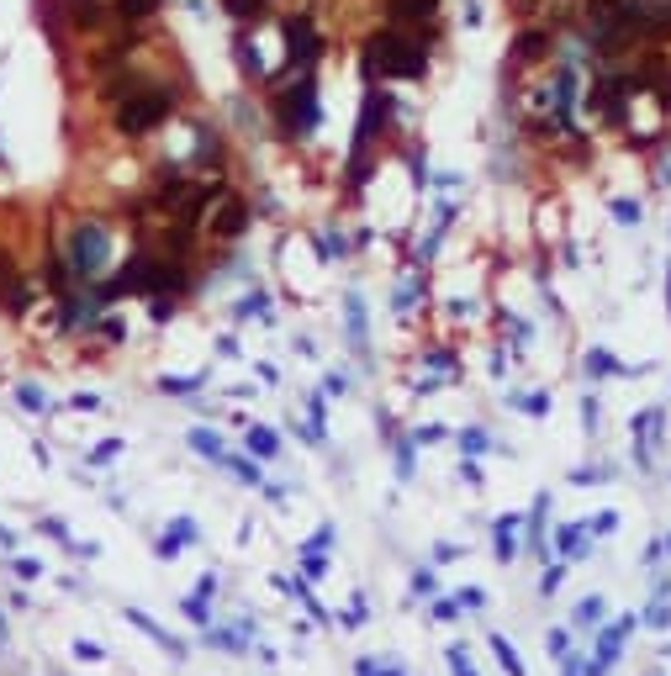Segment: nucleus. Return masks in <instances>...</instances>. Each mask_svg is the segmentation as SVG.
I'll use <instances>...</instances> for the list:
<instances>
[{
    "label": "nucleus",
    "instance_id": "1",
    "mask_svg": "<svg viewBox=\"0 0 671 676\" xmlns=\"http://www.w3.org/2000/svg\"><path fill=\"white\" fill-rule=\"evenodd\" d=\"M370 53V69H381V74H391V80H418V74L428 69V53L413 43L407 32H397V27H386V32H376L365 43Z\"/></svg>",
    "mask_w": 671,
    "mask_h": 676
},
{
    "label": "nucleus",
    "instance_id": "2",
    "mask_svg": "<svg viewBox=\"0 0 671 676\" xmlns=\"http://www.w3.org/2000/svg\"><path fill=\"white\" fill-rule=\"evenodd\" d=\"M64 265H69V275H80V280H96L111 265V233H106V222H96V217L74 222Z\"/></svg>",
    "mask_w": 671,
    "mask_h": 676
},
{
    "label": "nucleus",
    "instance_id": "3",
    "mask_svg": "<svg viewBox=\"0 0 671 676\" xmlns=\"http://www.w3.org/2000/svg\"><path fill=\"white\" fill-rule=\"evenodd\" d=\"M170 111H175V96H170V90H159V85L127 90V101H117V133L143 138L148 127H159L164 117H170Z\"/></svg>",
    "mask_w": 671,
    "mask_h": 676
},
{
    "label": "nucleus",
    "instance_id": "4",
    "mask_svg": "<svg viewBox=\"0 0 671 676\" xmlns=\"http://www.w3.org/2000/svg\"><path fill=\"white\" fill-rule=\"evenodd\" d=\"M619 16L629 32H645V37L671 32V0H619Z\"/></svg>",
    "mask_w": 671,
    "mask_h": 676
},
{
    "label": "nucleus",
    "instance_id": "5",
    "mask_svg": "<svg viewBox=\"0 0 671 676\" xmlns=\"http://www.w3.org/2000/svg\"><path fill=\"white\" fill-rule=\"evenodd\" d=\"M281 122H286V133H296V138H307L312 127H318V90H312V80H302L281 101Z\"/></svg>",
    "mask_w": 671,
    "mask_h": 676
},
{
    "label": "nucleus",
    "instance_id": "6",
    "mask_svg": "<svg viewBox=\"0 0 671 676\" xmlns=\"http://www.w3.org/2000/svg\"><path fill=\"white\" fill-rule=\"evenodd\" d=\"M286 43H291V69H307L318 59V32H312V16H291L286 22Z\"/></svg>",
    "mask_w": 671,
    "mask_h": 676
},
{
    "label": "nucleus",
    "instance_id": "7",
    "mask_svg": "<svg viewBox=\"0 0 671 676\" xmlns=\"http://www.w3.org/2000/svg\"><path fill=\"white\" fill-rule=\"evenodd\" d=\"M640 629V613H624V618H613V624H603V634H598V655L592 661H603V666H613L619 661V650H624V640Z\"/></svg>",
    "mask_w": 671,
    "mask_h": 676
},
{
    "label": "nucleus",
    "instance_id": "8",
    "mask_svg": "<svg viewBox=\"0 0 671 676\" xmlns=\"http://www.w3.org/2000/svg\"><path fill=\"white\" fill-rule=\"evenodd\" d=\"M127 624H133V629H143V634H148V640H154L159 650H170V661H185V645H180V640H175V634L164 629V624H154V618H148L143 608H127Z\"/></svg>",
    "mask_w": 671,
    "mask_h": 676
},
{
    "label": "nucleus",
    "instance_id": "9",
    "mask_svg": "<svg viewBox=\"0 0 671 676\" xmlns=\"http://www.w3.org/2000/svg\"><path fill=\"white\" fill-rule=\"evenodd\" d=\"M518 529H524V513H508V518L492 523V550H497L502 566H508V560H518Z\"/></svg>",
    "mask_w": 671,
    "mask_h": 676
},
{
    "label": "nucleus",
    "instance_id": "10",
    "mask_svg": "<svg viewBox=\"0 0 671 676\" xmlns=\"http://www.w3.org/2000/svg\"><path fill=\"white\" fill-rule=\"evenodd\" d=\"M196 539H201L196 518H175L170 529H164V539H159V560H180V550H185V544H196Z\"/></svg>",
    "mask_w": 671,
    "mask_h": 676
},
{
    "label": "nucleus",
    "instance_id": "11",
    "mask_svg": "<svg viewBox=\"0 0 671 676\" xmlns=\"http://www.w3.org/2000/svg\"><path fill=\"white\" fill-rule=\"evenodd\" d=\"M629 428H635V465H650V444L661 434V407H645Z\"/></svg>",
    "mask_w": 671,
    "mask_h": 676
},
{
    "label": "nucleus",
    "instance_id": "12",
    "mask_svg": "<svg viewBox=\"0 0 671 676\" xmlns=\"http://www.w3.org/2000/svg\"><path fill=\"white\" fill-rule=\"evenodd\" d=\"M545 513H550V492H539V497H534V507L524 513V523H529V550H534L539 560H550V539H545Z\"/></svg>",
    "mask_w": 671,
    "mask_h": 676
},
{
    "label": "nucleus",
    "instance_id": "13",
    "mask_svg": "<svg viewBox=\"0 0 671 676\" xmlns=\"http://www.w3.org/2000/svg\"><path fill=\"white\" fill-rule=\"evenodd\" d=\"M386 11L397 16V22H434L439 0H386Z\"/></svg>",
    "mask_w": 671,
    "mask_h": 676
},
{
    "label": "nucleus",
    "instance_id": "14",
    "mask_svg": "<svg viewBox=\"0 0 671 676\" xmlns=\"http://www.w3.org/2000/svg\"><path fill=\"white\" fill-rule=\"evenodd\" d=\"M587 539H592L587 523H566V529L555 534V544H561V555H566V560H587Z\"/></svg>",
    "mask_w": 671,
    "mask_h": 676
},
{
    "label": "nucleus",
    "instance_id": "15",
    "mask_svg": "<svg viewBox=\"0 0 671 676\" xmlns=\"http://www.w3.org/2000/svg\"><path fill=\"white\" fill-rule=\"evenodd\" d=\"M244 444H249L254 460H275V455H281V439H275V428H265V423H254L244 434Z\"/></svg>",
    "mask_w": 671,
    "mask_h": 676
},
{
    "label": "nucleus",
    "instance_id": "16",
    "mask_svg": "<svg viewBox=\"0 0 671 676\" xmlns=\"http://www.w3.org/2000/svg\"><path fill=\"white\" fill-rule=\"evenodd\" d=\"M212 228H217L222 238H238V233L249 228V206H244V201H228V206H222V217L212 222Z\"/></svg>",
    "mask_w": 671,
    "mask_h": 676
},
{
    "label": "nucleus",
    "instance_id": "17",
    "mask_svg": "<svg viewBox=\"0 0 671 676\" xmlns=\"http://www.w3.org/2000/svg\"><path fill=\"white\" fill-rule=\"evenodd\" d=\"M180 613L191 618V624L207 629V624H212V592H207V587H196L191 597H180Z\"/></svg>",
    "mask_w": 671,
    "mask_h": 676
},
{
    "label": "nucleus",
    "instance_id": "18",
    "mask_svg": "<svg viewBox=\"0 0 671 676\" xmlns=\"http://www.w3.org/2000/svg\"><path fill=\"white\" fill-rule=\"evenodd\" d=\"M640 624H650V629H671V587H666V581L656 587V603L640 613Z\"/></svg>",
    "mask_w": 671,
    "mask_h": 676
},
{
    "label": "nucleus",
    "instance_id": "19",
    "mask_svg": "<svg viewBox=\"0 0 671 676\" xmlns=\"http://www.w3.org/2000/svg\"><path fill=\"white\" fill-rule=\"evenodd\" d=\"M222 471H233V481H244V486H259V481H265V471H259V460L249 455H222Z\"/></svg>",
    "mask_w": 671,
    "mask_h": 676
},
{
    "label": "nucleus",
    "instance_id": "20",
    "mask_svg": "<svg viewBox=\"0 0 671 676\" xmlns=\"http://www.w3.org/2000/svg\"><path fill=\"white\" fill-rule=\"evenodd\" d=\"M487 645H492V655H497V666H502V671H508V676H529V671H524V655H518V650H513V640H502V634H492V640H487Z\"/></svg>",
    "mask_w": 671,
    "mask_h": 676
},
{
    "label": "nucleus",
    "instance_id": "21",
    "mask_svg": "<svg viewBox=\"0 0 671 676\" xmlns=\"http://www.w3.org/2000/svg\"><path fill=\"white\" fill-rule=\"evenodd\" d=\"M354 676H407V666L397 661V655H386V661H376V655H360V661H354Z\"/></svg>",
    "mask_w": 671,
    "mask_h": 676
},
{
    "label": "nucleus",
    "instance_id": "22",
    "mask_svg": "<svg viewBox=\"0 0 671 676\" xmlns=\"http://www.w3.org/2000/svg\"><path fill=\"white\" fill-rule=\"evenodd\" d=\"M281 587H286L291 597H302V608H307L312 618H318V624H328V613H323V603H318V597H312V587H307V576H302V581H296V576H281Z\"/></svg>",
    "mask_w": 671,
    "mask_h": 676
},
{
    "label": "nucleus",
    "instance_id": "23",
    "mask_svg": "<svg viewBox=\"0 0 671 676\" xmlns=\"http://www.w3.org/2000/svg\"><path fill=\"white\" fill-rule=\"evenodd\" d=\"M207 645L222 650V655H244V650H249V640H244L238 629H212V624H207Z\"/></svg>",
    "mask_w": 671,
    "mask_h": 676
},
{
    "label": "nucleus",
    "instance_id": "24",
    "mask_svg": "<svg viewBox=\"0 0 671 676\" xmlns=\"http://www.w3.org/2000/svg\"><path fill=\"white\" fill-rule=\"evenodd\" d=\"M191 449H196V455H207V460H222V455H228L217 428H191Z\"/></svg>",
    "mask_w": 671,
    "mask_h": 676
},
{
    "label": "nucleus",
    "instance_id": "25",
    "mask_svg": "<svg viewBox=\"0 0 671 676\" xmlns=\"http://www.w3.org/2000/svg\"><path fill=\"white\" fill-rule=\"evenodd\" d=\"M508 407L529 412V418H545V412H550V397H545V391H513V397H508Z\"/></svg>",
    "mask_w": 671,
    "mask_h": 676
},
{
    "label": "nucleus",
    "instance_id": "26",
    "mask_svg": "<svg viewBox=\"0 0 671 676\" xmlns=\"http://www.w3.org/2000/svg\"><path fill=\"white\" fill-rule=\"evenodd\" d=\"M159 391H164V397H196L201 375H159Z\"/></svg>",
    "mask_w": 671,
    "mask_h": 676
},
{
    "label": "nucleus",
    "instance_id": "27",
    "mask_svg": "<svg viewBox=\"0 0 671 676\" xmlns=\"http://www.w3.org/2000/svg\"><path fill=\"white\" fill-rule=\"evenodd\" d=\"M603 618H608V603H603L598 592H592V597H582V603H576V624H582V629L603 624Z\"/></svg>",
    "mask_w": 671,
    "mask_h": 676
},
{
    "label": "nucleus",
    "instance_id": "28",
    "mask_svg": "<svg viewBox=\"0 0 671 676\" xmlns=\"http://www.w3.org/2000/svg\"><path fill=\"white\" fill-rule=\"evenodd\" d=\"M159 0H111V11L122 16V22H143V16H154Z\"/></svg>",
    "mask_w": 671,
    "mask_h": 676
},
{
    "label": "nucleus",
    "instance_id": "29",
    "mask_svg": "<svg viewBox=\"0 0 671 676\" xmlns=\"http://www.w3.org/2000/svg\"><path fill=\"white\" fill-rule=\"evenodd\" d=\"M460 449H465V455H487V449H492V434H487V428H460Z\"/></svg>",
    "mask_w": 671,
    "mask_h": 676
},
{
    "label": "nucleus",
    "instance_id": "30",
    "mask_svg": "<svg viewBox=\"0 0 671 676\" xmlns=\"http://www.w3.org/2000/svg\"><path fill=\"white\" fill-rule=\"evenodd\" d=\"M587 370H592V375H629V365H619L608 349H592V354H587Z\"/></svg>",
    "mask_w": 671,
    "mask_h": 676
},
{
    "label": "nucleus",
    "instance_id": "31",
    "mask_svg": "<svg viewBox=\"0 0 671 676\" xmlns=\"http://www.w3.org/2000/svg\"><path fill=\"white\" fill-rule=\"evenodd\" d=\"M16 402H22L27 412H48V391L32 386V381H22V386H16Z\"/></svg>",
    "mask_w": 671,
    "mask_h": 676
},
{
    "label": "nucleus",
    "instance_id": "32",
    "mask_svg": "<svg viewBox=\"0 0 671 676\" xmlns=\"http://www.w3.org/2000/svg\"><path fill=\"white\" fill-rule=\"evenodd\" d=\"M349 338H354V349H365V307H360V296H349Z\"/></svg>",
    "mask_w": 671,
    "mask_h": 676
},
{
    "label": "nucleus",
    "instance_id": "33",
    "mask_svg": "<svg viewBox=\"0 0 671 676\" xmlns=\"http://www.w3.org/2000/svg\"><path fill=\"white\" fill-rule=\"evenodd\" d=\"M296 555H302V576H307V581H318V576L328 571V555H323V550H296Z\"/></svg>",
    "mask_w": 671,
    "mask_h": 676
},
{
    "label": "nucleus",
    "instance_id": "34",
    "mask_svg": "<svg viewBox=\"0 0 671 676\" xmlns=\"http://www.w3.org/2000/svg\"><path fill=\"white\" fill-rule=\"evenodd\" d=\"M539 53H545V32H524V37H518V59H539Z\"/></svg>",
    "mask_w": 671,
    "mask_h": 676
},
{
    "label": "nucleus",
    "instance_id": "35",
    "mask_svg": "<svg viewBox=\"0 0 671 676\" xmlns=\"http://www.w3.org/2000/svg\"><path fill=\"white\" fill-rule=\"evenodd\" d=\"M603 481H613L608 465H592V471H571V486H603Z\"/></svg>",
    "mask_w": 671,
    "mask_h": 676
},
{
    "label": "nucleus",
    "instance_id": "36",
    "mask_svg": "<svg viewBox=\"0 0 671 676\" xmlns=\"http://www.w3.org/2000/svg\"><path fill=\"white\" fill-rule=\"evenodd\" d=\"M6 566H11L16 576H22V581H37V576H43V560H22V555H6Z\"/></svg>",
    "mask_w": 671,
    "mask_h": 676
},
{
    "label": "nucleus",
    "instance_id": "37",
    "mask_svg": "<svg viewBox=\"0 0 671 676\" xmlns=\"http://www.w3.org/2000/svg\"><path fill=\"white\" fill-rule=\"evenodd\" d=\"M545 650L555 655V661H566V655H571V634H566V629H550V634H545Z\"/></svg>",
    "mask_w": 671,
    "mask_h": 676
},
{
    "label": "nucleus",
    "instance_id": "38",
    "mask_svg": "<svg viewBox=\"0 0 671 676\" xmlns=\"http://www.w3.org/2000/svg\"><path fill=\"white\" fill-rule=\"evenodd\" d=\"M460 597V613H476V608H487V592L481 587H465V592H455Z\"/></svg>",
    "mask_w": 671,
    "mask_h": 676
},
{
    "label": "nucleus",
    "instance_id": "39",
    "mask_svg": "<svg viewBox=\"0 0 671 676\" xmlns=\"http://www.w3.org/2000/svg\"><path fill=\"white\" fill-rule=\"evenodd\" d=\"M444 434H450L444 423H423V428H413V444H439Z\"/></svg>",
    "mask_w": 671,
    "mask_h": 676
},
{
    "label": "nucleus",
    "instance_id": "40",
    "mask_svg": "<svg viewBox=\"0 0 671 676\" xmlns=\"http://www.w3.org/2000/svg\"><path fill=\"white\" fill-rule=\"evenodd\" d=\"M561 581H566V566H545V576H539V592H561Z\"/></svg>",
    "mask_w": 671,
    "mask_h": 676
},
{
    "label": "nucleus",
    "instance_id": "41",
    "mask_svg": "<svg viewBox=\"0 0 671 676\" xmlns=\"http://www.w3.org/2000/svg\"><path fill=\"white\" fill-rule=\"evenodd\" d=\"M122 455V439H106V444H96V455H90V465H106V460H117Z\"/></svg>",
    "mask_w": 671,
    "mask_h": 676
},
{
    "label": "nucleus",
    "instance_id": "42",
    "mask_svg": "<svg viewBox=\"0 0 671 676\" xmlns=\"http://www.w3.org/2000/svg\"><path fill=\"white\" fill-rule=\"evenodd\" d=\"M413 592H418V597H434V592H439L434 571H413Z\"/></svg>",
    "mask_w": 671,
    "mask_h": 676
},
{
    "label": "nucleus",
    "instance_id": "43",
    "mask_svg": "<svg viewBox=\"0 0 671 676\" xmlns=\"http://www.w3.org/2000/svg\"><path fill=\"white\" fill-rule=\"evenodd\" d=\"M613 217H619V222H640V201H613Z\"/></svg>",
    "mask_w": 671,
    "mask_h": 676
},
{
    "label": "nucleus",
    "instance_id": "44",
    "mask_svg": "<svg viewBox=\"0 0 671 676\" xmlns=\"http://www.w3.org/2000/svg\"><path fill=\"white\" fill-rule=\"evenodd\" d=\"M450 671H455V676H476V666L465 661V650H460V645H450Z\"/></svg>",
    "mask_w": 671,
    "mask_h": 676
},
{
    "label": "nucleus",
    "instance_id": "45",
    "mask_svg": "<svg viewBox=\"0 0 671 676\" xmlns=\"http://www.w3.org/2000/svg\"><path fill=\"white\" fill-rule=\"evenodd\" d=\"M397 476H413V444H397Z\"/></svg>",
    "mask_w": 671,
    "mask_h": 676
},
{
    "label": "nucleus",
    "instance_id": "46",
    "mask_svg": "<svg viewBox=\"0 0 671 676\" xmlns=\"http://www.w3.org/2000/svg\"><path fill=\"white\" fill-rule=\"evenodd\" d=\"M238 312H244V317H249V312H259V317H265V312H270V296H265V291H254V296H249V302L238 307Z\"/></svg>",
    "mask_w": 671,
    "mask_h": 676
},
{
    "label": "nucleus",
    "instance_id": "47",
    "mask_svg": "<svg viewBox=\"0 0 671 676\" xmlns=\"http://www.w3.org/2000/svg\"><path fill=\"white\" fill-rule=\"evenodd\" d=\"M74 22H80V27H96V22H101L96 0H85V6H80V11H74Z\"/></svg>",
    "mask_w": 671,
    "mask_h": 676
},
{
    "label": "nucleus",
    "instance_id": "48",
    "mask_svg": "<svg viewBox=\"0 0 671 676\" xmlns=\"http://www.w3.org/2000/svg\"><path fill=\"white\" fill-rule=\"evenodd\" d=\"M587 529L592 534H613V529H619V513H598V523H587Z\"/></svg>",
    "mask_w": 671,
    "mask_h": 676
},
{
    "label": "nucleus",
    "instance_id": "49",
    "mask_svg": "<svg viewBox=\"0 0 671 676\" xmlns=\"http://www.w3.org/2000/svg\"><path fill=\"white\" fill-rule=\"evenodd\" d=\"M259 6H265V0H228L233 16H259Z\"/></svg>",
    "mask_w": 671,
    "mask_h": 676
},
{
    "label": "nucleus",
    "instance_id": "50",
    "mask_svg": "<svg viewBox=\"0 0 671 676\" xmlns=\"http://www.w3.org/2000/svg\"><path fill=\"white\" fill-rule=\"evenodd\" d=\"M460 613V597H439L434 603V618H455Z\"/></svg>",
    "mask_w": 671,
    "mask_h": 676
},
{
    "label": "nucleus",
    "instance_id": "51",
    "mask_svg": "<svg viewBox=\"0 0 671 676\" xmlns=\"http://www.w3.org/2000/svg\"><path fill=\"white\" fill-rule=\"evenodd\" d=\"M328 544H333V529H318V534L302 544V550H328Z\"/></svg>",
    "mask_w": 671,
    "mask_h": 676
},
{
    "label": "nucleus",
    "instance_id": "52",
    "mask_svg": "<svg viewBox=\"0 0 671 676\" xmlns=\"http://www.w3.org/2000/svg\"><path fill=\"white\" fill-rule=\"evenodd\" d=\"M344 386H349L344 375H328V381H323V397H344Z\"/></svg>",
    "mask_w": 671,
    "mask_h": 676
},
{
    "label": "nucleus",
    "instance_id": "53",
    "mask_svg": "<svg viewBox=\"0 0 671 676\" xmlns=\"http://www.w3.org/2000/svg\"><path fill=\"white\" fill-rule=\"evenodd\" d=\"M37 529H43V534H53V539H69V529H64L59 518H43V523H37Z\"/></svg>",
    "mask_w": 671,
    "mask_h": 676
},
{
    "label": "nucleus",
    "instance_id": "54",
    "mask_svg": "<svg viewBox=\"0 0 671 676\" xmlns=\"http://www.w3.org/2000/svg\"><path fill=\"white\" fill-rule=\"evenodd\" d=\"M434 560H439V566H450V560H460V550H455V544H434Z\"/></svg>",
    "mask_w": 671,
    "mask_h": 676
},
{
    "label": "nucleus",
    "instance_id": "55",
    "mask_svg": "<svg viewBox=\"0 0 671 676\" xmlns=\"http://www.w3.org/2000/svg\"><path fill=\"white\" fill-rule=\"evenodd\" d=\"M661 560H666V539H656V544L645 550V566H661Z\"/></svg>",
    "mask_w": 671,
    "mask_h": 676
},
{
    "label": "nucleus",
    "instance_id": "56",
    "mask_svg": "<svg viewBox=\"0 0 671 676\" xmlns=\"http://www.w3.org/2000/svg\"><path fill=\"white\" fill-rule=\"evenodd\" d=\"M460 476H465V481H471V486H481V465H476L471 455H465V465H460Z\"/></svg>",
    "mask_w": 671,
    "mask_h": 676
},
{
    "label": "nucleus",
    "instance_id": "57",
    "mask_svg": "<svg viewBox=\"0 0 671 676\" xmlns=\"http://www.w3.org/2000/svg\"><path fill=\"white\" fill-rule=\"evenodd\" d=\"M74 655H80V661H101L106 650H101V645H85V640H80V645H74Z\"/></svg>",
    "mask_w": 671,
    "mask_h": 676
},
{
    "label": "nucleus",
    "instance_id": "58",
    "mask_svg": "<svg viewBox=\"0 0 671 676\" xmlns=\"http://www.w3.org/2000/svg\"><path fill=\"white\" fill-rule=\"evenodd\" d=\"M561 676H582V661H576V655H566V671Z\"/></svg>",
    "mask_w": 671,
    "mask_h": 676
},
{
    "label": "nucleus",
    "instance_id": "59",
    "mask_svg": "<svg viewBox=\"0 0 671 676\" xmlns=\"http://www.w3.org/2000/svg\"><path fill=\"white\" fill-rule=\"evenodd\" d=\"M6 634H11V624H6V613H0V645H6Z\"/></svg>",
    "mask_w": 671,
    "mask_h": 676
},
{
    "label": "nucleus",
    "instance_id": "60",
    "mask_svg": "<svg viewBox=\"0 0 671 676\" xmlns=\"http://www.w3.org/2000/svg\"><path fill=\"white\" fill-rule=\"evenodd\" d=\"M666 555H671V534H666Z\"/></svg>",
    "mask_w": 671,
    "mask_h": 676
}]
</instances>
